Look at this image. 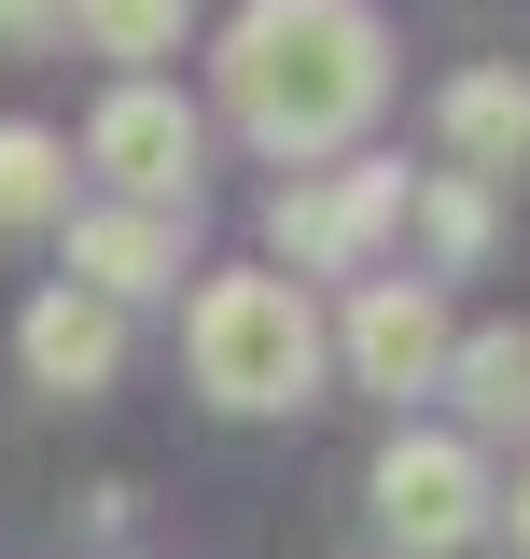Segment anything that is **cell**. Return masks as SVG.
Wrapping results in <instances>:
<instances>
[{"instance_id":"obj_1","label":"cell","mask_w":530,"mask_h":559,"mask_svg":"<svg viewBox=\"0 0 530 559\" xmlns=\"http://www.w3.org/2000/svg\"><path fill=\"white\" fill-rule=\"evenodd\" d=\"M392 98V28L377 0H238L224 28V112L279 154V168H322L377 127Z\"/></svg>"},{"instance_id":"obj_3","label":"cell","mask_w":530,"mask_h":559,"mask_svg":"<svg viewBox=\"0 0 530 559\" xmlns=\"http://www.w3.org/2000/svg\"><path fill=\"white\" fill-rule=\"evenodd\" d=\"M405 197H419V182H405L392 154H349V168H293V182L265 197V252H279V266H293V294H308V280L363 266V252H377V238L405 224Z\"/></svg>"},{"instance_id":"obj_7","label":"cell","mask_w":530,"mask_h":559,"mask_svg":"<svg viewBox=\"0 0 530 559\" xmlns=\"http://www.w3.org/2000/svg\"><path fill=\"white\" fill-rule=\"evenodd\" d=\"M182 224L196 210H84L70 224V294H98L112 322L140 294H182Z\"/></svg>"},{"instance_id":"obj_13","label":"cell","mask_w":530,"mask_h":559,"mask_svg":"<svg viewBox=\"0 0 530 559\" xmlns=\"http://www.w3.org/2000/svg\"><path fill=\"white\" fill-rule=\"evenodd\" d=\"M405 210H419V238H433L447 266H474V252H489V182H461V168H433Z\"/></svg>"},{"instance_id":"obj_14","label":"cell","mask_w":530,"mask_h":559,"mask_svg":"<svg viewBox=\"0 0 530 559\" xmlns=\"http://www.w3.org/2000/svg\"><path fill=\"white\" fill-rule=\"evenodd\" d=\"M0 43H70V0H0Z\"/></svg>"},{"instance_id":"obj_6","label":"cell","mask_w":530,"mask_h":559,"mask_svg":"<svg viewBox=\"0 0 530 559\" xmlns=\"http://www.w3.org/2000/svg\"><path fill=\"white\" fill-rule=\"evenodd\" d=\"M84 168H112L127 210H196V98H168V84H112L98 127H84Z\"/></svg>"},{"instance_id":"obj_2","label":"cell","mask_w":530,"mask_h":559,"mask_svg":"<svg viewBox=\"0 0 530 559\" xmlns=\"http://www.w3.org/2000/svg\"><path fill=\"white\" fill-rule=\"evenodd\" d=\"M182 349H196V392L238 419H279V406H322V308L265 266H224L196 280L182 308Z\"/></svg>"},{"instance_id":"obj_11","label":"cell","mask_w":530,"mask_h":559,"mask_svg":"<svg viewBox=\"0 0 530 559\" xmlns=\"http://www.w3.org/2000/svg\"><path fill=\"white\" fill-rule=\"evenodd\" d=\"M70 28H84V57H112L127 84H154V57H182L196 0H70Z\"/></svg>"},{"instance_id":"obj_5","label":"cell","mask_w":530,"mask_h":559,"mask_svg":"<svg viewBox=\"0 0 530 559\" xmlns=\"http://www.w3.org/2000/svg\"><path fill=\"white\" fill-rule=\"evenodd\" d=\"M349 378L363 392H447V349H461V322H447V294L433 280H349Z\"/></svg>"},{"instance_id":"obj_10","label":"cell","mask_w":530,"mask_h":559,"mask_svg":"<svg viewBox=\"0 0 530 559\" xmlns=\"http://www.w3.org/2000/svg\"><path fill=\"white\" fill-rule=\"evenodd\" d=\"M447 392H461L474 433H530V322H474L447 349Z\"/></svg>"},{"instance_id":"obj_9","label":"cell","mask_w":530,"mask_h":559,"mask_svg":"<svg viewBox=\"0 0 530 559\" xmlns=\"http://www.w3.org/2000/svg\"><path fill=\"white\" fill-rule=\"evenodd\" d=\"M433 127H447V154H461V182L517 168V154H530V70H447Z\"/></svg>"},{"instance_id":"obj_12","label":"cell","mask_w":530,"mask_h":559,"mask_svg":"<svg viewBox=\"0 0 530 559\" xmlns=\"http://www.w3.org/2000/svg\"><path fill=\"white\" fill-rule=\"evenodd\" d=\"M57 210H70V140L14 112L0 127V224H57Z\"/></svg>"},{"instance_id":"obj_8","label":"cell","mask_w":530,"mask_h":559,"mask_svg":"<svg viewBox=\"0 0 530 559\" xmlns=\"http://www.w3.org/2000/svg\"><path fill=\"white\" fill-rule=\"evenodd\" d=\"M14 349H28V392H57V406H98V392L127 378V322H112L98 294H70V280H43V294H28Z\"/></svg>"},{"instance_id":"obj_4","label":"cell","mask_w":530,"mask_h":559,"mask_svg":"<svg viewBox=\"0 0 530 559\" xmlns=\"http://www.w3.org/2000/svg\"><path fill=\"white\" fill-rule=\"evenodd\" d=\"M363 489H377V532H392L405 559H461L474 532H503V489L474 462V433H392Z\"/></svg>"},{"instance_id":"obj_15","label":"cell","mask_w":530,"mask_h":559,"mask_svg":"<svg viewBox=\"0 0 530 559\" xmlns=\"http://www.w3.org/2000/svg\"><path fill=\"white\" fill-rule=\"evenodd\" d=\"M503 532H517V559H530V476H517V503H503Z\"/></svg>"}]
</instances>
